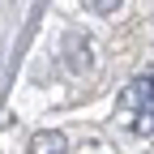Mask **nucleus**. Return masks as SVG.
<instances>
[{"instance_id":"2","label":"nucleus","mask_w":154,"mask_h":154,"mask_svg":"<svg viewBox=\"0 0 154 154\" xmlns=\"http://www.w3.org/2000/svg\"><path fill=\"white\" fill-rule=\"evenodd\" d=\"M34 154H64V137H60V133H43V137H34Z\"/></svg>"},{"instance_id":"1","label":"nucleus","mask_w":154,"mask_h":154,"mask_svg":"<svg viewBox=\"0 0 154 154\" xmlns=\"http://www.w3.org/2000/svg\"><path fill=\"white\" fill-rule=\"evenodd\" d=\"M120 111H124V124L137 133V137H154V73L137 77V82L124 90Z\"/></svg>"},{"instance_id":"3","label":"nucleus","mask_w":154,"mask_h":154,"mask_svg":"<svg viewBox=\"0 0 154 154\" xmlns=\"http://www.w3.org/2000/svg\"><path fill=\"white\" fill-rule=\"evenodd\" d=\"M82 5H86L90 13H99V17H107V13H116V9H120V0H82Z\"/></svg>"}]
</instances>
